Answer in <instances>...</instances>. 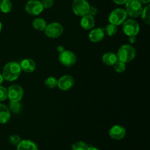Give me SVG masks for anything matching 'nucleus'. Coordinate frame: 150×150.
<instances>
[{
  "label": "nucleus",
  "instance_id": "nucleus-39",
  "mask_svg": "<svg viewBox=\"0 0 150 150\" xmlns=\"http://www.w3.org/2000/svg\"><path fill=\"white\" fill-rule=\"evenodd\" d=\"M0 1H1V0H0Z\"/></svg>",
  "mask_w": 150,
  "mask_h": 150
},
{
  "label": "nucleus",
  "instance_id": "nucleus-23",
  "mask_svg": "<svg viewBox=\"0 0 150 150\" xmlns=\"http://www.w3.org/2000/svg\"><path fill=\"white\" fill-rule=\"evenodd\" d=\"M103 30L104 32H105V35H106L107 36L113 37L117 33L118 28H117V26H116V25L109 23L104 28Z\"/></svg>",
  "mask_w": 150,
  "mask_h": 150
},
{
  "label": "nucleus",
  "instance_id": "nucleus-22",
  "mask_svg": "<svg viewBox=\"0 0 150 150\" xmlns=\"http://www.w3.org/2000/svg\"><path fill=\"white\" fill-rule=\"evenodd\" d=\"M140 16H142V19L145 23L147 25L150 24V5L146 4L144 7H143L142 13Z\"/></svg>",
  "mask_w": 150,
  "mask_h": 150
},
{
  "label": "nucleus",
  "instance_id": "nucleus-26",
  "mask_svg": "<svg viewBox=\"0 0 150 150\" xmlns=\"http://www.w3.org/2000/svg\"><path fill=\"white\" fill-rule=\"evenodd\" d=\"M114 70L118 73H122L126 70V64L123 62L117 60V62L113 65Z\"/></svg>",
  "mask_w": 150,
  "mask_h": 150
},
{
  "label": "nucleus",
  "instance_id": "nucleus-27",
  "mask_svg": "<svg viewBox=\"0 0 150 150\" xmlns=\"http://www.w3.org/2000/svg\"><path fill=\"white\" fill-rule=\"evenodd\" d=\"M21 139L17 134H13L11 136H10V137H9V142H10V143L13 146H17L18 144L21 142Z\"/></svg>",
  "mask_w": 150,
  "mask_h": 150
},
{
  "label": "nucleus",
  "instance_id": "nucleus-25",
  "mask_svg": "<svg viewBox=\"0 0 150 150\" xmlns=\"http://www.w3.org/2000/svg\"><path fill=\"white\" fill-rule=\"evenodd\" d=\"M88 144L86 143H85L84 142H77L76 143L73 144L71 146V150H87Z\"/></svg>",
  "mask_w": 150,
  "mask_h": 150
},
{
  "label": "nucleus",
  "instance_id": "nucleus-5",
  "mask_svg": "<svg viewBox=\"0 0 150 150\" xmlns=\"http://www.w3.org/2000/svg\"><path fill=\"white\" fill-rule=\"evenodd\" d=\"M127 15L125 10L122 8H117L113 10L108 16V21L110 23L120 26L124 23L125 21L127 19Z\"/></svg>",
  "mask_w": 150,
  "mask_h": 150
},
{
  "label": "nucleus",
  "instance_id": "nucleus-4",
  "mask_svg": "<svg viewBox=\"0 0 150 150\" xmlns=\"http://www.w3.org/2000/svg\"><path fill=\"white\" fill-rule=\"evenodd\" d=\"M122 31L127 37L137 36L140 32V25L134 18L126 19L122 23Z\"/></svg>",
  "mask_w": 150,
  "mask_h": 150
},
{
  "label": "nucleus",
  "instance_id": "nucleus-37",
  "mask_svg": "<svg viewBox=\"0 0 150 150\" xmlns=\"http://www.w3.org/2000/svg\"><path fill=\"white\" fill-rule=\"evenodd\" d=\"M1 30H2V23L0 22V33H1Z\"/></svg>",
  "mask_w": 150,
  "mask_h": 150
},
{
  "label": "nucleus",
  "instance_id": "nucleus-1",
  "mask_svg": "<svg viewBox=\"0 0 150 150\" xmlns=\"http://www.w3.org/2000/svg\"><path fill=\"white\" fill-rule=\"evenodd\" d=\"M20 64L17 62H9L3 67L2 74L4 79L7 81L13 82L17 80L21 73Z\"/></svg>",
  "mask_w": 150,
  "mask_h": 150
},
{
  "label": "nucleus",
  "instance_id": "nucleus-18",
  "mask_svg": "<svg viewBox=\"0 0 150 150\" xmlns=\"http://www.w3.org/2000/svg\"><path fill=\"white\" fill-rule=\"evenodd\" d=\"M117 60L118 59H117V54L111 51L105 53L102 57V62L107 66H113L117 62Z\"/></svg>",
  "mask_w": 150,
  "mask_h": 150
},
{
  "label": "nucleus",
  "instance_id": "nucleus-28",
  "mask_svg": "<svg viewBox=\"0 0 150 150\" xmlns=\"http://www.w3.org/2000/svg\"><path fill=\"white\" fill-rule=\"evenodd\" d=\"M7 99V89L0 85V102L6 100Z\"/></svg>",
  "mask_w": 150,
  "mask_h": 150
},
{
  "label": "nucleus",
  "instance_id": "nucleus-32",
  "mask_svg": "<svg viewBox=\"0 0 150 150\" xmlns=\"http://www.w3.org/2000/svg\"><path fill=\"white\" fill-rule=\"evenodd\" d=\"M129 38V42L131 44H134L136 42V36H130L128 37Z\"/></svg>",
  "mask_w": 150,
  "mask_h": 150
},
{
  "label": "nucleus",
  "instance_id": "nucleus-6",
  "mask_svg": "<svg viewBox=\"0 0 150 150\" xmlns=\"http://www.w3.org/2000/svg\"><path fill=\"white\" fill-rule=\"evenodd\" d=\"M60 64L67 67H71L76 64L77 62L76 55L71 51L64 50L62 52L59 53L58 57Z\"/></svg>",
  "mask_w": 150,
  "mask_h": 150
},
{
  "label": "nucleus",
  "instance_id": "nucleus-11",
  "mask_svg": "<svg viewBox=\"0 0 150 150\" xmlns=\"http://www.w3.org/2000/svg\"><path fill=\"white\" fill-rule=\"evenodd\" d=\"M75 79L70 75H64L58 79L57 87L62 91H68L74 86Z\"/></svg>",
  "mask_w": 150,
  "mask_h": 150
},
{
  "label": "nucleus",
  "instance_id": "nucleus-12",
  "mask_svg": "<svg viewBox=\"0 0 150 150\" xmlns=\"http://www.w3.org/2000/svg\"><path fill=\"white\" fill-rule=\"evenodd\" d=\"M108 134H109L110 137L114 140H122L125 136L126 130L123 126L120 125H115L111 127Z\"/></svg>",
  "mask_w": 150,
  "mask_h": 150
},
{
  "label": "nucleus",
  "instance_id": "nucleus-38",
  "mask_svg": "<svg viewBox=\"0 0 150 150\" xmlns=\"http://www.w3.org/2000/svg\"></svg>",
  "mask_w": 150,
  "mask_h": 150
},
{
  "label": "nucleus",
  "instance_id": "nucleus-35",
  "mask_svg": "<svg viewBox=\"0 0 150 150\" xmlns=\"http://www.w3.org/2000/svg\"><path fill=\"white\" fill-rule=\"evenodd\" d=\"M4 77H3L2 74L1 73H0V85L2 84V83L4 82Z\"/></svg>",
  "mask_w": 150,
  "mask_h": 150
},
{
  "label": "nucleus",
  "instance_id": "nucleus-16",
  "mask_svg": "<svg viewBox=\"0 0 150 150\" xmlns=\"http://www.w3.org/2000/svg\"><path fill=\"white\" fill-rule=\"evenodd\" d=\"M11 118V112L6 105L0 103V124H6Z\"/></svg>",
  "mask_w": 150,
  "mask_h": 150
},
{
  "label": "nucleus",
  "instance_id": "nucleus-24",
  "mask_svg": "<svg viewBox=\"0 0 150 150\" xmlns=\"http://www.w3.org/2000/svg\"><path fill=\"white\" fill-rule=\"evenodd\" d=\"M57 83H58V79L53 76L48 77L44 81L45 86L48 89H55L56 87H57Z\"/></svg>",
  "mask_w": 150,
  "mask_h": 150
},
{
  "label": "nucleus",
  "instance_id": "nucleus-21",
  "mask_svg": "<svg viewBox=\"0 0 150 150\" xmlns=\"http://www.w3.org/2000/svg\"><path fill=\"white\" fill-rule=\"evenodd\" d=\"M9 109L10 112H13L16 114H20L23 110V105L21 103V101L19 102H10L9 103Z\"/></svg>",
  "mask_w": 150,
  "mask_h": 150
},
{
  "label": "nucleus",
  "instance_id": "nucleus-15",
  "mask_svg": "<svg viewBox=\"0 0 150 150\" xmlns=\"http://www.w3.org/2000/svg\"><path fill=\"white\" fill-rule=\"evenodd\" d=\"M21 68L22 71L25 72L27 73H33L36 69V63L33 59L29 58L24 59L22 60L20 63Z\"/></svg>",
  "mask_w": 150,
  "mask_h": 150
},
{
  "label": "nucleus",
  "instance_id": "nucleus-29",
  "mask_svg": "<svg viewBox=\"0 0 150 150\" xmlns=\"http://www.w3.org/2000/svg\"><path fill=\"white\" fill-rule=\"evenodd\" d=\"M40 1L44 9L51 8L54 3V0H40Z\"/></svg>",
  "mask_w": 150,
  "mask_h": 150
},
{
  "label": "nucleus",
  "instance_id": "nucleus-17",
  "mask_svg": "<svg viewBox=\"0 0 150 150\" xmlns=\"http://www.w3.org/2000/svg\"><path fill=\"white\" fill-rule=\"evenodd\" d=\"M16 147L17 150H38L37 144L29 139L21 140Z\"/></svg>",
  "mask_w": 150,
  "mask_h": 150
},
{
  "label": "nucleus",
  "instance_id": "nucleus-36",
  "mask_svg": "<svg viewBox=\"0 0 150 150\" xmlns=\"http://www.w3.org/2000/svg\"><path fill=\"white\" fill-rule=\"evenodd\" d=\"M87 150H100V149H98V148L95 147V146H89Z\"/></svg>",
  "mask_w": 150,
  "mask_h": 150
},
{
  "label": "nucleus",
  "instance_id": "nucleus-2",
  "mask_svg": "<svg viewBox=\"0 0 150 150\" xmlns=\"http://www.w3.org/2000/svg\"><path fill=\"white\" fill-rule=\"evenodd\" d=\"M117 56L118 60L127 64L133 61L136 57V48L130 44H124L119 48Z\"/></svg>",
  "mask_w": 150,
  "mask_h": 150
},
{
  "label": "nucleus",
  "instance_id": "nucleus-34",
  "mask_svg": "<svg viewBox=\"0 0 150 150\" xmlns=\"http://www.w3.org/2000/svg\"><path fill=\"white\" fill-rule=\"evenodd\" d=\"M139 1H140L142 4H149L150 2V0H139Z\"/></svg>",
  "mask_w": 150,
  "mask_h": 150
},
{
  "label": "nucleus",
  "instance_id": "nucleus-7",
  "mask_svg": "<svg viewBox=\"0 0 150 150\" xmlns=\"http://www.w3.org/2000/svg\"><path fill=\"white\" fill-rule=\"evenodd\" d=\"M43 32H45V36L54 39V38H59L62 35L64 32V27L59 22H52L47 24Z\"/></svg>",
  "mask_w": 150,
  "mask_h": 150
},
{
  "label": "nucleus",
  "instance_id": "nucleus-33",
  "mask_svg": "<svg viewBox=\"0 0 150 150\" xmlns=\"http://www.w3.org/2000/svg\"><path fill=\"white\" fill-rule=\"evenodd\" d=\"M57 51H58L59 53H61V52H62V51H64V50H65V49H64V47L62 46V45H59V46L57 47Z\"/></svg>",
  "mask_w": 150,
  "mask_h": 150
},
{
  "label": "nucleus",
  "instance_id": "nucleus-20",
  "mask_svg": "<svg viewBox=\"0 0 150 150\" xmlns=\"http://www.w3.org/2000/svg\"><path fill=\"white\" fill-rule=\"evenodd\" d=\"M12 3L10 0H1L0 1V11L7 14L12 10Z\"/></svg>",
  "mask_w": 150,
  "mask_h": 150
},
{
  "label": "nucleus",
  "instance_id": "nucleus-3",
  "mask_svg": "<svg viewBox=\"0 0 150 150\" xmlns=\"http://www.w3.org/2000/svg\"><path fill=\"white\" fill-rule=\"evenodd\" d=\"M125 12L127 16L131 18H136L142 13L143 10V4L139 0H127L125 3Z\"/></svg>",
  "mask_w": 150,
  "mask_h": 150
},
{
  "label": "nucleus",
  "instance_id": "nucleus-9",
  "mask_svg": "<svg viewBox=\"0 0 150 150\" xmlns=\"http://www.w3.org/2000/svg\"><path fill=\"white\" fill-rule=\"evenodd\" d=\"M23 89L18 84H13L7 89V98L10 102H19L23 97Z\"/></svg>",
  "mask_w": 150,
  "mask_h": 150
},
{
  "label": "nucleus",
  "instance_id": "nucleus-19",
  "mask_svg": "<svg viewBox=\"0 0 150 150\" xmlns=\"http://www.w3.org/2000/svg\"><path fill=\"white\" fill-rule=\"evenodd\" d=\"M47 26L45 20L42 18H36L32 21V26L34 29L39 32H43Z\"/></svg>",
  "mask_w": 150,
  "mask_h": 150
},
{
  "label": "nucleus",
  "instance_id": "nucleus-14",
  "mask_svg": "<svg viewBox=\"0 0 150 150\" xmlns=\"http://www.w3.org/2000/svg\"><path fill=\"white\" fill-rule=\"evenodd\" d=\"M81 26L84 30H91L95 27V20L94 16H90L89 14H86L85 16H81L80 21Z\"/></svg>",
  "mask_w": 150,
  "mask_h": 150
},
{
  "label": "nucleus",
  "instance_id": "nucleus-31",
  "mask_svg": "<svg viewBox=\"0 0 150 150\" xmlns=\"http://www.w3.org/2000/svg\"><path fill=\"white\" fill-rule=\"evenodd\" d=\"M113 2L115 3L116 4L118 5H122V4H125L127 1V0H112Z\"/></svg>",
  "mask_w": 150,
  "mask_h": 150
},
{
  "label": "nucleus",
  "instance_id": "nucleus-13",
  "mask_svg": "<svg viewBox=\"0 0 150 150\" xmlns=\"http://www.w3.org/2000/svg\"><path fill=\"white\" fill-rule=\"evenodd\" d=\"M105 32L103 28H93L89 33V40L92 42H99L105 38Z\"/></svg>",
  "mask_w": 150,
  "mask_h": 150
},
{
  "label": "nucleus",
  "instance_id": "nucleus-30",
  "mask_svg": "<svg viewBox=\"0 0 150 150\" xmlns=\"http://www.w3.org/2000/svg\"><path fill=\"white\" fill-rule=\"evenodd\" d=\"M98 13V10L96 7L95 6H89V10H88V13L87 14L90 15L92 16H95Z\"/></svg>",
  "mask_w": 150,
  "mask_h": 150
},
{
  "label": "nucleus",
  "instance_id": "nucleus-10",
  "mask_svg": "<svg viewBox=\"0 0 150 150\" xmlns=\"http://www.w3.org/2000/svg\"><path fill=\"white\" fill-rule=\"evenodd\" d=\"M25 11L31 16H39L42 13L44 8L40 0H29L25 4Z\"/></svg>",
  "mask_w": 150,
  "mask_h": 150
},
{
  "label": "nucleus",
  "instance_id": "nucleus-8",
  "mask_svg": "<svg viewBox=\"0 0 150 150\" xmlns=\"http://www.w3.org/2000/svg\"><path fill=\"white\" fill-rule=\"evenodd\" d=\"M89 3L87 0H73L72 3V10L78 16H83L88 13Z\"/></svg>",
  "mask_w": 150,
  "mask_h": 150
}]
</instances>
